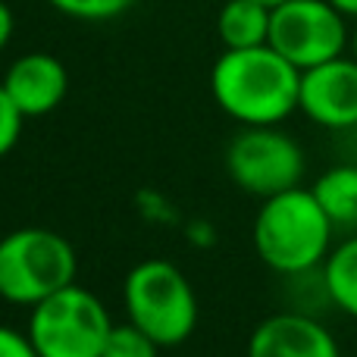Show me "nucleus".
<instances>
[{"label":"nucleus","instance_id":"nucleus-9","mask_svg":"<svg viewBox=\"0 0 357 357\" xmlns=\"http://www.w3.org/2000/svg\"><path fill=\"white\" fill-rule=\"evenodd\" d=\"M10 100L25 119H38L54 113L56 107L66 100L69 94V73L63 60L44 50H31L22 54L10 69H6L3 82Z\"/></svg>","mask_w":357,"mask_h":357},{"label":"nucleus","instance_id":"nucleus-8","mask_svg":"<svg viewBox=\"0 0 357 357\" xmlns=\"http://www.w3.org/2000/svg\"><path fill=\"white\" fill-rule=\"evenodd\" d=\"M298 110L323 129H354L357 126V60L335 56L301 73Z\"/></svg>","mask_w":357,"mask_h":357},{"label":"nucleus","instance_id":"nucleus-19","mask_svg":"<svg viewBox=\"0 0 357 357\" xmlns=\"http://www.w3.org/2000/svg\"><path fill=\"white\" fill-rule=\"evenodd\" d=\"M329 3H333L335 10L342 13V16H348V19H357V0H329Z\"/></svg>","mask_w":357,"mask_h":357},{"label":"nucleus","instance_id":"nucleus-21","mask_svg":"<svg viewBox=\"0 0 357 357\" xmlns=\"http://www.w3.org/2000/svg\"><path fill=\"white\" fill-rule=\"evenodd\" d=\"M260 3H266V6H279L282 0H260Z\"/></svg>","mask_w":357,"mask_h":357},{"label":"nucleus","instance_id":"nucleus-10","mask_svg":"<svg viewBox=\"0 0 357 357\" xmlns=\"http://www.w3.org/2000/svg\"><path fill=\"white\" fill-rule=\"evenodd\" d=\"M248 357H342L339 342L307 314H273L248 339Z\"/></svg>","mask_w":357,"mask_h":357},{"label":"nucleus","instance_id":"nucleus-16","mask_svg":"<svg viewBox=\"0 0 357 357\" xmlns=\"http://www.w3.org/2000/svg\"><path fill=\"white\" fill-rule=\"evenodd\" d=\"M22 123L25 116L16 110V104L10 100L6 88L0 85V157H6L13 148L19 144V135H22Z\"/></svg>","mask_w":357,"mask_h":357},{"label":"nucleus","instance_id":"nucleus-11","mask_svg":"<svg viewBox=\"0 0 357 357\" xmlns=\"http://www.w3.org/2000/svg\"><path fill=\"white\" fill-rule=\"evenodd\" d=\"M273 6L260 0H226L216 16V35L226 50H245L270 44Z\"/></svg>","mask_w":357,"mask_h":357},{"label":"nucleus","instance_id":"nucleus-14","mask_svg":"<svg viewBox=\"0 0 357 357\" xmlns=\"http://www.w3.org/2000/svg\"><path fill=\"white\" fill-rule=\"evenodd\" d=\"M157 354H160V345L132 320L113 323L110 335L104 342V351H100V357H157Z\"/></svg>","mask_w":357,"mask_h":357},{"label":"nucleus","instance_id":"nucleus-12","mask_svg":"<svg viewBox=\"0 0 357 357\" xmlns=\"http://www.w3.org/2000/svg\"><path fill=\"white\" fill-rule=\"evenodd\" d=\"M314 197L335 229L357 226V167H333L314 182Z\"/></svg>","mask_w":357,"mask_h":357},{"label":"nucleus","instance_id":"nucleus-4","mask_svg":"<svg viewBox=\"0 0 357 357\" xmlns=\"http://www.w3.org/2000/svg\"><path fill=\"white\" fill-rule=\"evenodd\" d=\"M126 314L160 348L182 345L197 326V298L188 276L169 260L135 264L123 285Z\"/></svg>","mask_w":357,"mask_h":357},{"label":"nucleus","instance_id":"nucleus-2","mask_svg":"<svg viewBox=\"0 0 357 357\" xmlns=\"http://www.w3.org/2000/svg\"><path fill=\"white\" fill-rule=\"evenodd\" d=\"M333 220L310 188H289L264 197L254 216V251L270 270L285 276L310 273L329 257Z\"/></svg>","mask_w":357,"mask_h":357},{"label":"nucleus","instance_id":"nucleus-13","mask_svg":"<svg viewBox=\"0 0 357 357\" xmlns=\"http://www.w3.org/2000/svg\"><path fill=\"white\" fill-rule=\"evenodd\" d=\"M323 285L335 307L357 320V235L333 248L323 260Z\"/></svg>","mask_w":357,"mask_h":357},{"label":"nucleus","instance_id":"nucleus-7","mask_svg":"<svg viewBox=\"0 0 357 357\" xmlns=\"http://www.w3.org/2000/svg\"><path fill=\"white\" fill-rule=\"evenodd\" d=\"M345 19L329 0H282L273 6L270 47L304 73L345 54L351 44Z\"/></svg>","mask_w":357,"mask_h":357},{"label":"nucleus","instance_id":"nucleus-6","mask_svg":"<svg viewBox=\"0 0 357 357\" xmlns=\"http://www.w3.org/2000/svg\"><path fill=\"white\" fill-rule=\"evenodd\" d=\"M226 169L241 191L273 197L301 185L304 151L276 126H245L226 151Z\"/></svg>","mask_w":357,"mask_h":357},{"label":"nucleus","instance_id":"nucleus-20","mask_svg":"<svg viewBox=\"0 0 357 357\" xmlns=\"http://www.w3.org/2000/svg\"><path fill=\"white\" fill-rule=\"evenodd\" d=\"M351 56H354V60H357V29L351 31Z\"/></svg>","mask_w":357,"mask_h":357},{"label":"nucleus","instance_id":"nucleus-1","mask_svg":"<svg viewBox=\"0 0 357 357\" xmlns=\"http://www.w3.org/2000/svg\"><path fill=\"white\" fill-rule=\"evenodd\" d=\"M210 91L235 123L279 126L298 110L301 69L270 44L222 50L210 69Z\"/></svg>","mask_w":357,"mask_h":357},{"label":"nucleus","instance_id":"nucleus-15","mask_svg":"<svg viewBox=\"0 0 357 357\" xmlns=\"http://www.w3.org/2000/svg\"><path fill=\"white\" fill-rule=\"evenodd\" d=\"M54 10H60L69 19H82V22H104L119 13H126L129 6H135L138 0H47Z\"/></svg>","mask_w":357,"mask_h":357},{"label":"nucleus","instance_id":"nucleus-5","mask_svg":"<svg viewBox=\"0 0 357 357\" xmlns=\"http://www.w3.org/2000/svg\"><path fill=\"white\" fill-rule=\"evenodd\" d=\"M110 329L104 301L73 282L31 307L25 333L41 357H100Z\"/></svg>","mask_w":357,"mask_h":357},{"label":"nucleus","instance_id":"nucleus-3","mask_svg":"<svg viewBox=\"0 0 357 357\" xmlns=\"http://www.w3.org/2000/svg\"><path fill=\"white\" fill-rule=\"evenodd\" d=\"M79 260L60 232L25 226L0 238V298L35 307L54 291L75 282Z\"/></svg>","mask_w":357,"mask_h":357},{"label":"nucleus","instance_id":"nucleus-17","mask_svg":"<svg viewBox=\"0 0 357 357\" xmlns=\"http://www.w3.org/2000/svg\"><path fill=\"white\" fill-rule=\"evenodd\" d=\"M0 357H41L31 345L29 333H16L10 326H0Z\"/></svg>","mask_w":357,"mask_h":357},{"label":"nucleus","instance_id":"nucleus-18","mask_svg":"<svg viewBox=\"0 0 357 357\" xmlns=\"http://www.w3.org/2000/svg\"><path fill=\"white\" fill-rule=\"evenodd\" d=\"M13 29H16V19H13V10L0 0V50L10 44V38H13Z\"/></svg>","mask_w":357,"mask_h":357}]
</instances>
